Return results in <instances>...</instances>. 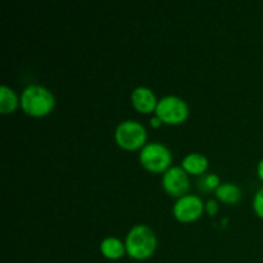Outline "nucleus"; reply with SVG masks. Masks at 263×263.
I'll list each match as a JSON object with an SVG mask.
<instances>
[{"label": "nucleus", "mask_w": 263, "mask_h": 263, "mask_svg": "<svg viewBox=\"0 0 263 263\" xmlns=\"http://www.w3.org/2000/svg\"><path fill=\"white\" fill-rule=\"evenodd\" d=\"M253 210L258 217L263 218V186L254 194Z\"/></svg>", "instance_id": "13"}, {"label": "nucleus", "mask_w": 263, "mask_h": 263, "mask_svg": "<svg viewBox=\"0 0 263 263\" xmlns=\"http://www.w3.org/2000/svg\"><path fill=\"white\" fill-rule=\"evenodd\" d=\"M100 253L108 259H120L126 253V246L121 239L116 236H108L100 243Z\"/></svg>", "instance_id": "9"}, {"label": "nucleus", "mask_w": 263, "mask_h": 263, "mask_svg": "<svg viewBox=\"0 0 263 263\" xmlns=\"http://www.w3.org/2000/svg\"><path fill=\"white\" fill-rule=\"evenodd\" d=\"M205 211L208 212V215H211V216L216 215V213H217V211H218L217 202H216L215 199L208 200V202L205 203Z\"/></svg>", "instance_id": "15"}, {"label": "nucleus", "mask_w": 263, "mask_h": 263, "mask_svg": "<svg viewBox=\"0 0 263 263\" xmlns=\"http://www.w3.org/2000/svg\"><path fill=\"white\" fill-rule=\"evenodd\" d=\"M156 117L167 125H180L189 117V107L184 99L175 95H167L158 100Z\"/></svg>", "instance_id": "5"}, {"label": "nucleus", "mask_w": 263, "mask_h": 263, "mask_svg": "<svg viewBox=\"0 0 263 263\" xmlns=\"http://www.w3.org/2000/svg\"><path fill=\"white\" fill-rule=\"evenodd\" d=\"M21 107L31 117H44L54 109L55 98L48 87L36 84L28 85L21 95Z\"/></svg>", "instance_id": "2"}, {"label": "nucleus", "mask_w": 263, "mask_h": 263, "mask_svg": "<svg viewBox=\"0 0 263 263\" xmlns=\"http://www.w3.org/2000/svg\"><path fill=\"white\" fill-rule=\"evenodd\" d=\"M203 182H204L205 187H207L208 190H216L221 185L220 177L215 174H210L208 176H205V179L203 180Z\"/></svg>", "instance_id": "14"}, {"label": "nucleus", "mask_w": 263, "mask_h": 263, "mask_svg": "<svg viewBox=\"0 0 263 263\" xmlns=\"http://www.w3.org/2000/svg\"><path fill=\"white\" fill-rule=\"evenodd\" d=\"M139 161L141 166L151 172H166L172 162V154L164 144L154 141L148 143L141 148L139 154Z\"/></svg>", "instance_id": "3"}, {"label": "nucleus", "mask_w": 263, "mask_h": 263, "mask_svg": "<svg viewBox=\"0 0 263 263\" xmlns=\"http://www.w3.org/2000/svg\"><path fill=\"white\" fill-rule=\"evenodd\" d=\"M20 103V98L15 94L14 90L10 89L7 85H3L0 87V112L3 115H9L14 112Z\"/></svg>", "instance_id": "11"}, {"label": "nucleus", "mask_w": 263, "mask_h": 263, "mask_svg": "<svg viewBox=\"0 0 263 263\" xmlns=\"http://www.w3.org/2000/svg\"><path fill=\"white\" fill-rule=\"evenodd\" d=\"M181 167L190 175H202L208 168V159L200 153H189L182 159Z\"/></svg>", "instance_id": "10"}, {"label": "nucleus", "mask_w": 263, "mask_h": 263, "mask_svg": "<svg viewBox=\"0 0 263 263\" xmlns=\"http://www.w3.org/2000/svg\"><path fill=\"white\" fill-rule=\"evenodd\" d=\"M131 103L138 112L146 115V113L156 112L158 100L153 90L145 86H139L131 94Z\"/></svg>", "instance_id": "8"}, {"label": "nucleus", "mask_w": 263, "mask_h": 263, "mask_svg": "<svg viewBox=\"0 0 263 263\" xmlns=\"http://www.w3.org/2000/svg\"><path fill=\"white\" fill-rule=\"evenodd\" d=\"M162 186L167 194L179 199V198L186 195L187 190H189V175L181 166L170 167L162 177Z\"/></svg>", "instance_id": "7"}, {"label": "nucleus", "mask_w": 263, "mask_h": 263, "mask_svg": "<svg viewBox=\"0 0 263 263\" xmlns=\"http://www.w3.org/2000/svg\"><path fill=\"white\" fill-rule=\"evenodd\" d=\"M257 175H258L259 179L263 181V158L259 161L258 166H257Z\"/></svg>", "instance_id": "16"}, {"label": "nucleus", "mask_w": 263, "mask_h": 263, "mask_svg": "<svg viewBox=\"0 0 263 263\" xmlns=\"http://www.w3.org/2000/svg\"><path fill=\"white\" fill-rule=\"evenodd\" d=\"M204 208L202 198L194 194H186L175 202L172 213L180 222H193L203 215Z\"/></svg>", "instance_id": "6"}, {"label": "nucleus", "mask_w": 263, "mask_h": 263, "mask_svg": "<svg viewBox=\"0 0 263 263\" xmlns=\"http://www.w3.org/2000/svg\"><path fill=\"white\" fill-rule=\"evenodd\" d=\"M151 122H152V126H153V127H158V126L162 123V121L159 120L158 117H154V118H152Z\"/></svg>", "instance_id": "17"}, {"label": "nucleus", "mask_w": 263, "mask_h": 263, "mask_svg": "<svg viewBox=\"0 0 263 263\" xmlns=\"http://www.w3.org/2000/svg\"><path fill=\"white\" fill-rule=\"evenodd\" d=\"M125 246L126 253L130 258L145 261L154 254L158 241L156 234L149 226L135 225L126 235Z\"/></svg>", "instance_id": "1"}, {"label": "nucleus", "mask_w": 263, "mask_h": 263, "mask_svg": "<svg viewBox=\"0 0 263 263\" xmlns=\"http://www.w3.org/2000/svg\"><path fill=\"white\" fill-rule=\"evenodd\" d=\"M115 139L122 149L136 151L145 145L146 130L139 121H123L116 127Z\"/></svg>", "instance_id": "4"}, {"label": "nucleus", "mask_w": 263, "mask_h": 263, "mask_svg": "<svg viewBox=\"0 0 263 263\" xmlns=\"http://www.w3.org/2000/svg\"><path fill=\"white\" fill-rule=\"evenodd\" d=\"M215 192L217 199H220L223 203H228V204L238 203L241 198L240 187L233 182H222Z\"/></svg>", "instance_id": "12"}]
</instances>
